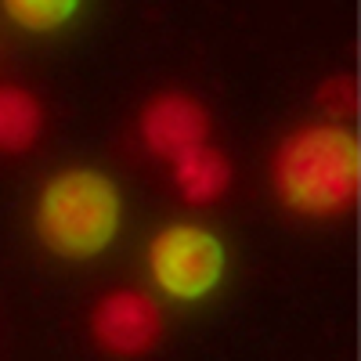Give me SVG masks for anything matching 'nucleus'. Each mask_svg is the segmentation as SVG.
Returning a JSON list of instances; mask_svg holds the SVG:
<instances>
[{
    "instance_id": "1",
    "label": "nucleus",
    "mask_w": 361,
    "mask_h": 361,
    "mask_svg": "<svg viewBox=\"0 0 361 361\" xmlns=\"http://www.w3.org/2000/svg\"><path fill=\"white\" fill-rule=\"evenodd\" d=\"M275 192L300 217L347 214L361 185V148L354 130L314 123L293 130L275 152Z\"/></svg>"
},
{
    "instance_id": "5",
    "label": "nucleus",
    "mask_w": 361,
    "mask_h": 361,
    "mask_svg": "<svg viewBox=\"0 0 361 361\" xmlns=\"http://www.w3.org/2000/svg\"><path fill=\"white\" fill-rule=\"evenodd\" d=\"M141 141L152 156L173 163L177 156L192 152V148L209 141V112L180 90H166L156 94L141 112Z\"/></svg>"
},
{
    "instance_id": "8",
    "label": "nucleus",
    "mask_w": 361,
    "mask_h": 361,
    "mask_svg": "<svg viewBox=\"0 0 361 361\" xmlns=\"http://www.w3.org/2000/svg\"><path fill=\"white\" fill-rule=\"evenodd\" d=\"M8 11L11 22H18L22 29H33V33H51V29H62L76 8L80 0H0Z\"/></svg>"
},
{
    "instance_id": "2",
    "label": "nucleus",
    "mask_w": 361,
    "mask_h": 361,
    "mask_svg": "<svg viewBox=\"0 0 361 361\" xmlns=\"http://www.w3.org/2000/svg\"><path fill=\"white\" fill-rule=\"evenodd\" d=\"M119 214H123V202L105 173L62 170L40 192L37 235L58 257H98L119 231Z\"/></svg>"
},
{
    "instance_id": "6",
    "label": "nucleus",
    "mask_w": 361,
    "mask_h": 361,
    "mask_svg": "<svg viewBox=\"0 0 361 361\" xmlns=\"http://www.w3.org/2000/svg\"><path fill=\"white\" fill-rule=\"evenodd\" d=\"M173 185L180 192V199H188L195 206H206V202H217L228 185H231V166L228 159L209 145H199L192 152L177 156L173 163Z\"/></svg>"
},
{
    "instance_id": "7",
    "label": "nucleus",
    "mask_w": 361,
    "mask_h": 361,
    "mask_svg": "<svg viewBox=\"0 0 361 361\" xmlns=\"http://www.w3.org/2000/svg\"><path fill=\"white\" fill-rule=\"evenodd\" d=\"M44 130V109L25 87H0V152H25Z\"/></svg>"
},
{
    "instance_id": "9",
    "label": "nucleus",
    "mask_w": 361,
    "mask_h": 361,
    "mask_svg": "<svg viewBox=\"0 0 361 361\" xmlns=\"http://www.w3.org/2000/svg\"><path fill=\"white\" fill-rule=\"evenodd\" d=\"M322 109L333 116V123L336 119H350L354 109H357V94H354V80L350 76H336V80H329L322 87V94H318Z\"/></svg>"
},
{
    "instance_id": "3",
    "label": "nucleus",
    "mask_w": 361,
    "mask_h": 361,
    "mask_svg": "<svg viewBox=\"0 0 361 361\" xmlns=\"http://www.w3.org/2000/svg\"><path fill=\"white\" fill-rule=\"evenodd\" d=\"M156 286L173 300H202L224 279V246L199 224H170L148 243Z\"/></svg>"
},
{
    "instance_id": "4",
    "label": "nucleus",
    "mask_w": 361,
    "mask_h": 361,
    "mask_svg": "<svg viewBox=\"0 0 361 361\" xmlns=\"http://www.w3.org/2000/svg\"><path fill=\"white\" fill-rule=\"evenodd\" d=\"M90 333L116 357H141L163 340V311L141 289H116L90 314Z\"/></svg>"
}]
</instances>
